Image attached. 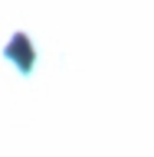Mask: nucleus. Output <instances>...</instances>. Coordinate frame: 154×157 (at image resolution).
<instances>
[]
</instances>
